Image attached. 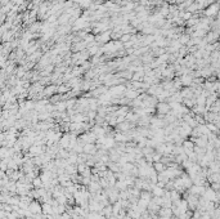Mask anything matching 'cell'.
<instances>
[{"label": "cell", "instance_id": "9c48e42d", "mask_svg": "<svg viewBox=\"0 0 220 219\" xmlns=\"http://www.w3.org/2000/svg\"><path fill=\"white\" fill-rule=\"evenodd\" d=\"M32 186H33V189H40V188L44 187V182L41 181L40 177H36V178L32 181Z\"/></svg>", "mask_w": 220, "mask_h": 219}, {"label": "cell", "instance_id": "5b68a950", "mask_svg": "<svg viewBox=\"0 0 220 219\" xmlns=\"http://www.w3.org/2000/svg\"><path fill=\"white\" fill-rule=\"evenodd\" d=\"M109 92H111V94H112L113 97H117V95L125 94L126 88L124 86V85H115V86H112L111 89H109Z\"/></svg>", "mask_w": 220, "mask_h": 219}, {"label": "cell", "instance_id": "7a4b0ae2", "mask_svg": "<svg viewBox=\"0 0 220 219\" xmlns=\"http://www.w3.org/2000/svg\"><path fill=\"white\" fill-rule=\"evenodd\" d=\"M28 210H30L32 214H41L42 213V204L37 200H33L30 206H28Z\"/></svg>", "mask_w": 220, "mask_h": 219}, {"label": "cell", "instance_id": "7c38bea8", "mask_svg": "<svg viewBox=\"0 0 220 219\" xmlns=\"http://www.w3.org/2000/svg\"><path fill=\"white\" fill-rule=\"evenodd\" d=\"M115 187H116L120 192H121V191H126V189L129 188V186L126 184V182H125V181H117V182H116V184H115Z\"/></svg>", "mask_w": 220, "mask_h": 219}, {"label": "cell", "instance_id": "6da1fadb", "mask_svg": "<svg viewBox=\"0 0 220 219\" xmlns=\"http://www.w3.org/2000/svg\"><path fill=\"white\" fill-rule=\"evenodd\" d=\"M156 110H157V112H159L160 118H165L167 114L171 112V106H170L169 102H159L156 106Z\"/></svg>", "mask_w": 220, "mask_h": 219}, {"label": "cell", "instance_id": "ba28073f", "mask_svg": "<svg viewBox=\"0 0 220 219\" xmlns=\"http://www.w3.org/2000/svg\"><path fill=\"white\" fill-rule=\"evenodd\" d=\"M165 192H166V189L165 188H161L159 186H155L153 189H152V193H153V196H156V197H164Z\"/></svg>", "mask_w": 220, "mask_h": 219}, {"label": "cell", "instance_id": "52a82bcc", "mask_svg": "<svg viewBox=\"0 0 220 219\" xmlns=\"http://www.w3.org/2000/svg\"><path fill=\"white\" fill-rule=\"evenodd\" d=\"M218 11H219V5L218 4H212V5H210L206 11H205V13H206L207 17H214V16H216Z\"/></svg>", "mask_w": 220, "mask_h": 219}, {"label": "cell", "instance_id": "277c9868", "mask_svg": "<svg viewBox=\"0 0 220 219\" xmlns=\"http://www.w3.org/2000/svg\"><path fill=\"white\" fill-rule=\"evenodd\" d=\"M84 152L88 155H92V156H95L98 152V147L95 143H88L84 146Z\"/></svg>", "mask_w": 220, "mask_h": 219}, {"label": "cell", "instance_id": "8992f818", "mask_svg": "<svg viewBox=\"0 0 220 219\" xmlns=\"http://www.w3.org/2000/svg\"><path fill=\"white\" fill-rule=\"evenodd\" d=\"M55 93H58V86L57 85H49V86H46L45 89H44V92H42V94H44L45 97H53Z\"/></svg>", "mask_w": 220, "mask_h": 219}, {"label": "cell", "instance_id": "8fae6325", "mask_svg": "<svg viewBox=\"0 0 220 219\" xmlns=\"http://www.w3.org/2000/svg\"><path fill=\"white\" fill-rule=\"evenodd\" d=\"M153 168H155V170H156L157 173H162V172H165L167 166H166L164 163L159 161V163H153Z\"/></svg>", "mask_w": 220, "mask_h": 219}, {"label": "cell", "instance_id": "3957f363", "mask_svg": "<svg viewBox=\"0 0 220 219\" xmlns=\"http://www.w3.org/2000/svg\"><path fill=\"white\" fill-rule=\"evenodd\" d=\"M159 217L161 219H171L174 217L173 209L171 208H161L160 211H159Z\"/></svg>", "mask_w": 220, "mask_h": 219}, {"label": "cell", "instance_id": "30bf717a", "mask_svg": "<svg viewBox=\"0 0 220 219\" xmlns=\"http://www.w3.org/2000/svg\"><path fill=\"white\" fill-rule=\"evenodd\" d=\"M180 82H181V85H190V84H192V82H193V77L185 74V75H183V76H181Z\"/></svg>", "mask_w": 220, "mask_h": 219}]
</instances>
